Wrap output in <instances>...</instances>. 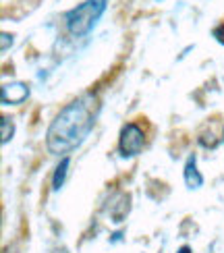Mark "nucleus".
I'll use <instances>...</instances> for the list:
<instances>
[{
	"label": "nucleus",
	"instance_id": "f257e3e1",
	"mask_svg": "<svg viewBox=\"0 0 224 253\" xmlns=\"http://www.w3.org/2000/svg\"><path fill=\"white\" fill-rule=\"evenodd\" d=\"M100 114V100L95 93H83L62 108L46 131V147L52 156L71 154L88 139Z\"/></svg>",
	"mask_w": 224,
	"mask_h": 253
},
{
	"label": "nucleus",
	"instance_id": "f03ea898",
	"mask_svg": "<svg viewBox=\"0 0 224 253\" xmlns=\"http://www.w3.org/2000/svg\"><path fill=\"white\" fill-rule=\"evenodd\" d=\"M110 0H85L65 13V25L73 38H83L98 25Z\"/></svg>",
	"mask_w": 224,
	"mask_h": 253
},
{
	"label": "nucleus",
	"instance_id": "7ed1b4c3",
	"mask_svg": "<svg viewBox=\"0 0 224 253\" xmlns=\"http://www.w3.org/2000/svg\"><path fill=\"white\" fill-rule=\"evenodd\" d=\"M145 145V133L137 123H127L121 129L119 137V152L123 158H135L139 156Z\"/></svg>",
	"mask_w": 224,
	"mask_h": 253
},
{
	"label": "nucleus",
	"instance_id": "20e7f679",
	"mask_svg": "<svg viewBox=\"0 0 224 253\" xmlns=\"http://www.w3.org/2000/svg\"><path fill=\"white\" fill-rule=\"evenodd\" d=\"M29 98V85L23 81H13L6 83L0 89V100H2L4 106H19Z\"/></svg>",
	"mask_w": 224,
	"mask_h": 253
},
{
	"label": "nucleus",
	"instance_id": "39448f33",
	"mask_svg": "<svg viewBox=\"0 0 224 253\" xmlns=\"http://www.w3.org/2000/svg\"><path fill=\"white\" fill-rule=\"evenodd\" d=\"M183 178H185V185L189 189H199L204 187V174L197 170V158L195 154H191L185 162V168H183Z\"/></svg>",
	"mask_w": 224,
	"mask_h": 253
},
{
	"label": "nucleus",
	"instance_id": "423d86ee",
	"mask_svg": "<svg viewBox=\"0 0 224 253\" xmlns=\"http://www.w3.org/2000/svg\"><path fill=\"white\" fill-rule=\"evenodd\" d=\"M69 166H71V158L65 156L60 158V162L54 168V174H52V191H60L62 185L67 181V174H69Z\"/></svg>",
	"mask_w": 224,
	"mask_h": 253
},
{
	"label": "nucleus",
	"instance_id": "0eeeda50",
	"mask_svg": "<svg viewBox=\"0 0 224 253\" xmlns=\"http://www.w3.org/2000/svg\"><path fill=\"white\" fill-rule=\"evenodd\" d=\"M129 195H125V193H121V202L119 204H112V210H110V218H112V222L114 224H121L123 220H125V216L129 214Z\"/></svg>",
	"mask_w": 224,
	"mask_h": 253
},
{
	"label": "nucleus",
	"instance_id": "6e6552de",
	"mask_svg": "<svg viewBox=\"0 0 224 253\" xmlns=\"http://www.w3.org/2000/svg\"><path fill=\"white\" fill-rule=\"evenodd\" d=\"M13 135H15V125H13V121H10L8 117H2V121H0V141L8 143L10 139H13Z\"/></svg>",
	"mask_w": 224,
	"mask_h": 253
},
{
	"label": "nucleus",
	"instance_id": "1a4fd4ad",
	"mask_svg": "<svg viewBox=\"0 0 224 253\" xmlns=\"http://www.w3.org/2000/svg\"><path fill=\"white\" fill-rule=\"evenodd\" d=\"M0 38H2V46H0V50H2V52H6L8 50V46H13V34H6V31H2V36H0Z\"/></svg>",
	"mask_w": 224,
	"mask_h": 253
},
{
	"label": "nucleus",
	"instance_id": "9d476101",
	"mask_svg": "<svg viewBox=\"0 0 224 253\" xmlns=\"http://www.w3.org/2000/svg\"><path fill=\"white\" fill-rule=\"evenodd\" d=\"M212 36H214V38L218 40V44H222V46H224V23L212 29Z\"/></svg>",
	"mask_w": 224,
	"mask_h": 253
},
{
	"label": "nucleus",
	"instance_id": "9b49d317",
	"mask_svg": "<svg viewBox=\"0 0 224 253\" xmlns=\"http://www.w3.org/2000/svg\"><path fill=\"white\" fill-rule=\"evenodd\" d=\"M123 239V233H114L112 239H110V243H119V241Z\"/></svg>",
	"mask_w": 224,
	"mask_h": 253
},
{
	"label": "nucleus",
	"instance_id": "f8f14e48",
	"mask_svg": "<svg viewBox=\"0 0 224 253\" xmlns=\"http://www.w3.org/2000/svg\"><path fill=\"white\" fill-rule=\"evenodd\" d=\"M177 253H191V247H189V245H183V247H180Z\"/></svg>",
	"mask_w": 224,
	"mask_h": 253
},
{
	"label": "nucleus",
	"instance_id": "ddd939ff",
	"mask_svg": "<svg viewBox=\"0 0 224 253\" xmlns=\"http://www.w3.org/2000/svg\"><path fill=\"white\" fill-rule=\"evenodd\" d=\"M52 253H69V251H67L65 247H56V249H54V251H52Z\"/></svg>",
	"mask_w": 224,
	"mask_h": 253
},
{
	"label": "nucleus",
	"instance_id": "4468645a",
	"mask_svg": "<svg viewBox=\"0 0 224 253\" xmlns=\"http://www.w3.org/2000/svg\"><path fill=\"white\" fill-rule=\"evenodd\" d=\"M154 2H162V0H154Z\"/></svg>",
	"mask_w": 224,
	"mask_h": 253
}]
</instances>
